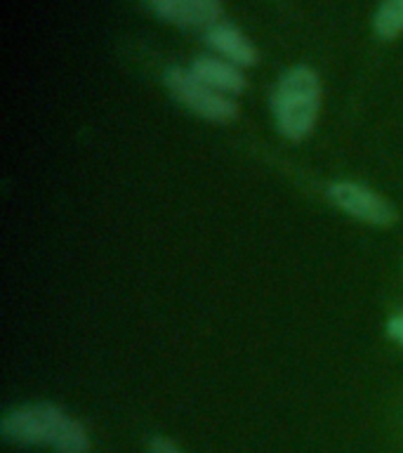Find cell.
<instances>
[{"mask_svg":"<svg viewBox=\"0 0 403 453\" xmlns=\"http://www.w3.org/2000/svg\"><path fill=\"white\" fill-rule=\"evenodd\" d=\"M3 439L19 446H49L57 453H87L90 437L76 418L52 403H28L10 411L0 425Z\"/></svg>","mask_w":403,"mask_h":453,"instance_id":"obj_1","label":"cell"},{"mask_svg":"<svg viewBox=\"0 0 403 453\" xmlns=\"http://www.w3.org/2000/svg\"><path fill=\"white\" fill-rule=\"evenodd\" d=\"M271 111L278 133L290 142L309 137L321 113V81L309 66H293L271 92Z\"/></svg>","mask_w":403,"mask_h":453,"instance_id":"obj_2","label":"cell"},{"mask_svg":"<svg viewBox=\"0 0 403 453\" xmlns=\"http://www.w3.org/2000/svg\"><path fill=\"white\" fill-rule=\"evenodd\" d=\"M163 81H165V88L175 95L177 102L201 119L212 120V123H229L239 113V106L229 95L212 90L210 85L198 81L189 69L172 66V69L165 71Z\"/></svg>","mask_w":403,"mask_h":453,"instance_id":"obj_3","label":"cell"},{"mask_svg":"<svg viewBox=\"0 0 403 453\" xmlns=\"http://www.w3.org/2000/svg\"><path fill=\"white\" fill-rule=\"evenodd\" d=\"M328 198L339 211L352 215V218L366 222V225L387 226L396 219V212L387 198L375 194L363 184L356 182H335L328 187Z\"/></svg>","mask_w":403,"mask_h":453,"instance_id":"obj_4","label":"cell"},{"mask_svg":"<svg viewBox=\"0 0 403 453\" xmlns=\"http://www.w3.org/2000/svg\"><path fill=\"white\" fill-rule=\"evenodd\" d=\"M158 19L177 27H212L222 21V0H144Z\"/></svg>","mask_w":403,"mask_h":453,"instance_id":"obj_5","label":"cell"},{"mask_svg":"<svg viewBox=\"0 0 403 453\" xmlns=\"http://www.w3.org/2000/svg\"><path fill=\"white\" fill-rule=\"evenodd\" d=\"M205 42L236 66H253L257 62V50L250 38L229 21H217L205 28Z\"/></svg>","mask_w":403,"mask_h":453,"instance_id":"obj_6","label":"cell"},{"mask_svg":"<svg viewBox=\"0 0 403 453\" xmlns=\"http://www.w3.org/2000/svg\"><path fill=\"white\" fill-rule=\"evenodd\" d=\"M189 71L198 81H203L205 85H210L212 90L222 92V95H239L246 90V76L240 73L236 64L224 57L201 55L191 62Z\"/></svg>","mask_w":403,"mask_h":453,"instance_id":"obj_7","label":"cell"},{"mask_svg":"<svg viewBox=\"0 0 403 453\" xmlns=\"http://www.w3.org/2000/svg\"><path fill=\"white\" fill-rule=\"evenodd\" d=\"M373 31L382 41H394L403 34V0H382L375 10Z\"/></svg>","mask_w":403,"mask_h":453,"instance_id":"obj_8","label":"cell"},{"mask_svg":"<svg viewBox=\"0 0 403 453\" xmlns=\"http://www.w3.org/2000/svg\"><path fill=\"white\" fill-rule=\"evenodd\" d=\"M148 453H184L177 444H172L170 439L165 437H154L151 444H148Z\"/></svg>","mask_w":403,"mask_h":453,"instance_id":"obj_9","label":"cell"},{"mask_svg":"<svg viewBox=\"0 0 403 453\" xmlns=\"http://www.w3.org/2000/svg\"><path fill=\"white\" fill-rule=\"evenodd\" d=\"M387 333H389V338L394 340V342L403 345V314H394V317L389 319Z\"/></svg>","mask_w":403,"mask_h":453,"instance_id":"obj_10","label":"cell"}]
</instances>
